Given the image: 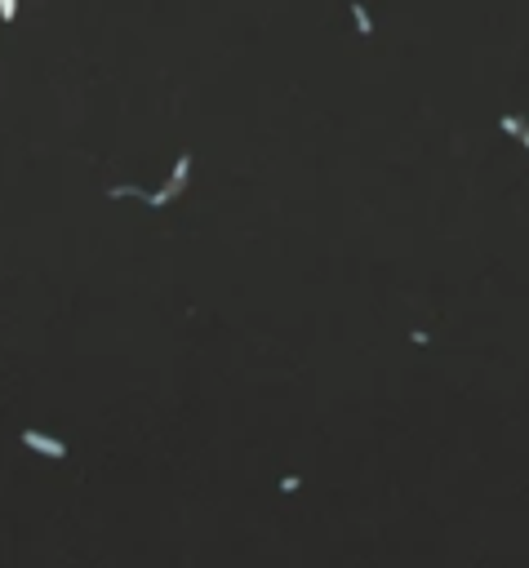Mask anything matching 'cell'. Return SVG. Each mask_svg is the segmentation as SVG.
Here are the masks:
<instances>
[{
	"label": "cell",
	"instance_id": "6da1fadb",
	"mask_svg": "<svg viewBox=\"0 0 529 568\" xmlns=\"http://www.w3.org/2000/svg\"><path fill=\"white\" fill-rule=\"evenodd\" d=\"M187 178H191V156L183 152V156H178V164H174V178L165 182V187H160L156 195H143V205H152V209H165L169 200H178V195L187 191Z\"/></svg>",
	"mask_w": 529,
	"mask_h": 568
},
{
	"label": "cell",
	"instance_id": "7a4b0ae2",
	"mask_svg": "<svg viewBox=\"0 0 529 568\" xmlns=\"http://www.w3.org/2000/svg\"><path fill=\"white\" fill-rule=\"evenodd\" d=\"M23 444L31 448V453H45V458H67V444L54 440V436H45V431H23Z\"/></svg>",
	"mask_w": 529,
	"mask_h": 568
},
{
	"label": "cell",
	"instance_id": "3957f363",
	"mask_svg": "<svg viewBox=\"0 0 529 568\" xmlns=\"http://www.w3.org/2000/svg\"><path fill=\"white\" fill-rule=\"evenodd\" d=\"M352 18H356V31H360V36H369V31H374L369 9H365V5H352Z\"/></svg>",
	"mask_w": 529,
	"mask_h": 568
},
{
	"label": "cell",
	"instance_id": "277c9868",
	"mask_svg": "<svg viewBox=\"0 0 529 568\" xmlns=\"http://www.w3.org/2000/svg\"><path fill=\"white\" fill-rule=\"evenodd\" d=\"M18 18V0H0V23H13Z\"/></svg>",
	"mask_w": 529,
	"mask_h": 568
},
{
	"label": "cell",
	"instance_id": "5b68a950",
	"mask_svg": "<svg viewBox=\"0 0 529 568\" xmlns=\"http://www.w3.org/2000/svg\"><path fill=\"white\" fill-rule=\"evenodd\" d=\"M299 484H303L299 475H285V479H280V489H285V493H299Z\"/></svg>",
	"mask_w": 529,
	"mask_h": 568
},
{
	"label": "cell",
	"instance_id": "8992f818",
	"mask_svg": "<svg viewBox=\"0 0 529 568\" xmlns=\"http://www.w3.org/2000/svg\"><path fill=\"white\" fill-rule=\"evenodd\" d=\"M516 138H520V142H525V147H529V129H525V125H520V133H516Z\"/></svg>",
	"mask_w": 529,
	"mask_h": 568
}]
</instances>
